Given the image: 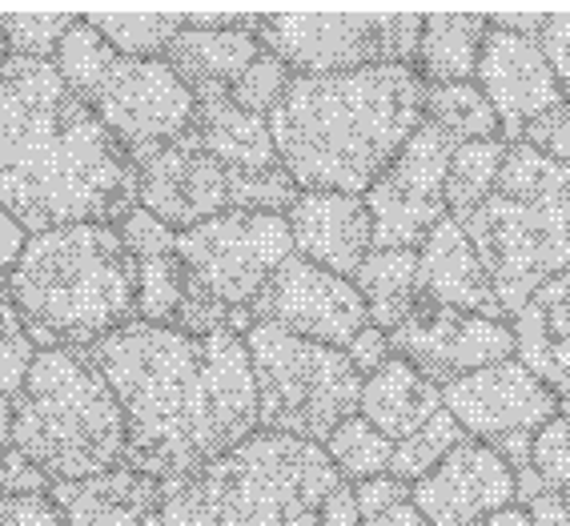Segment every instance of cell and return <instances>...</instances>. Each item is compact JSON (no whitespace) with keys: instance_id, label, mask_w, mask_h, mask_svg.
<instances>
[{"instance_id":"obj_15","label":"cell","mask_w":570,"mask_h":526,"mask_svg":"<svg viewBox=\"0 0 570 526\" xmlns=\"http://www.w3.org/2000/svg\"><path fill=\"white\" fill-rule=\"evenodd\" d=\"M137 177V205L174 233L194 230L229 210V173L185 133L129 157Z\"/></svg>"},{"instance_id":"obj_27","label":"cell","mask_w":570,"mask_h":526,"mask_svg":"<svg viewBox=\"0 0 570 526\" xmlns=\"http://www.w3.org/2000/svg\"><path fill=\"white\" fill-rule=\"evenodd\" d=\"M354 285L366 302L370 325L394 334L397 325L414 314V305L422 302L417 250H370V257L354 274Z\"/></svg>"},{"instance_id":"obj_50","label":"cell","mask_w":570,"mask_h":526,"mask_svg":"<svg viewBox=\"0 0 570 526\" xmlns=\"http://www.w3.org/2000/svg\"><path fill=\"white\" fill-rule=\"evenodd\" d=\"M474 526H534V518H530L527 506L514 503V506H507V510H499V515L482 518V523H474Z\"/></svg>"},{"instance_id":"obj_44","label":"cell","mask_w":570,"mask_h":526,"mask_svg":"<svg viewBox=\"0 0 570 526\" xmlns=\"http://www.w3.org/2000/svg\"><path fill=\"white\" fill-rule=\"evenodd\" d=\"M354 495H357V510H362V518H374V515H382V510H390V506L410 503V486L397 483L394 475H382V478H366V483H357Z\"/></svg>"},{"instance_id":"obj_34","label":"cell","mask_w":570,"mask_h":526,"mask_svg":"<svg viewBox=\"0 0 570 526\" xmlns=\"http://www.w3.org/2000/svg\"><path fill=\"white\" fill-rule=\"evenodd\" d=\"M185 298V265L177 253L137 262V322L174 325Z\"/></svg>"},{"instance_id":"obj_3","label":"cell","mask_w":570,"mask_h":526,"mask_svg":"<svg viewBox=\"0 0 570 526\" xmlns=\"http://www.w3.org/2000/svg\"><path fill=\"white\" fill-rule=\"evenodd\" d=\"M265 121L302 193L366 197L426 121V81L406 65L294 77Z\"/></svg>"},{"instance_id":"obj_37","label":"cell","mask_w":570,"mask_h":526,"mask_svg":"<svg viewBox=\"0 0 570 526\" xmlns=\"http://www.w3.org/2000/svg\"><path fill=\"white\" fill-rule=\"evenodd\" d=\"M77 25L69 12H29V17H4V37H9V57H29V61H52L65 32Z\"/></svg>"},{"instance_id":"obj_47","label":"cell","mask_w":570,"mask_h":526,"mask_svg":"<svg viewBox=\"0 0 570 526\" xmlns=\"http://www.w3.org/2000/svg\"><path fill=\"white\" fill-rule=\"evenodd\" d=\"M317 526H362V510H357V495L350 483H337L322 503Z\"/></svg>"},{"instance_id":"obj_45","label":"cell","mask_w":570,"mask_h":526,"mask_svg":"<svg viewBox=\"0 0 570 526\" xmlns=\"http://www.w3.org/2000/svg\"><path fill=\"white\" fill-rule=\"evenodd\" d=\"M350 362H354V370L362 378H370L374 370H382V366L394 358V350H390V334L386 330H377V325H366L362 334L354 338V342L346 345Z\"/></svg>"},{"instance_id":"obj_25","label":"cell","mask_w":570,"mask_h":526,"mask_svg":"<svg viewBox=\"0 0 570 526\" xmlns=\"http://www.w3.org/2000/svg\"><path fill=\"white\" fill-rule=\"evenodd\" d=\"M265 45L257 41V32L245 25H229V29H197L185 25L177 32V41L169 45L165 61L181 72V81L194 92L205 89H234L249 65L262 57Z\"/></svg>"},{"instance_id":"obj_48","label":"cell","mask_w":570,"mask_h":526,"mask_svg":"<svg viewBox=\"0 0 570 526\" xmlns=\"http://www.w3.org/2000/svg\"><path fill=\"white\" fill-rule=\"evenodd\" d=\"M527 510L534 526H570V490H542Z\"/></svg>"},{"instance_id":"obj_6","label":"cell","mask_w":570,"mask_h":526,"mask_svg":"<svg viewBox=\"0 0 570 526\" xmlns=\"http://www.w3.org/2000/svg\"><path fill=\"white\" fill-rule=\"evenodd\" d=\"M479 253L502 314L570 270V165L530 145H507L487 202L454 217Z\"/></svg>"},{"instance_id":"obj_12","label":"cell","mask_w":570,"mask_h":526,"mask_svg":"<svg viewBox=\"0 0 570 526\" xmlns=\"http://www.w3.org/2000/svg\"><path fill=\"white\" fill-rule=\"evenodd\" d=\"M89 109L132 157L194 129L197 97L165 57H117Z\"/></svg>"},{"instance_id":"obj_7","label":"cell","mask_w":570,"mask_h":526,"mask_svg":"<svg viewBox=\"0 0 570 526\" xmlns=\"http://www.w3.org/2000/svg\"><path fill=\"white\" fill-rule=\"evenodd\" d=\"M12 450L49 483H85L125 466V415L85 350H41L12 398Z\"/></svg>"},{"instance_id":"obj_16","label":"cell","mask_w":570,"mask_h":526,"mask_svg":"<svg viewBox=\"0 0 570 526\" xmlns=\"http://www.w3.org/2000/svg\"><path fill=\"white\" fill-rule=\"evenodd\" d=\"M442 406L474 442L494 446L502 438H534L542 422L559 415V394L530 374L519 358H507L442 386Z\"/></svg>"},{"instance_id":"obj_35","label":"cell","mask_w":570,"mask_h":526,"mask_svg":"<svg viewBox=\"0 0 570 526\" xmlns=\"http://www.w3.org/2000/svg\"><path fill=\"white\" fill-rule=\"evenodd\" d=\"M37 354H41V345L32 342L29 322L21 318L9 290H0V394L17 398V390L29 378Z\"/></svg>"},{"instance_id":"obj_2","label":"cell","mask_w":570,"mask_h":526,"mask_svg":"<svg viewBox=\"0 0 570 526\" xmlns=\"http://www.w3.org/2000/svg\"><path fill=\"white\" fill-rule=\"evenodd\" d=\"M0 205L24 233L117 225L137 205L129 153L65 89L52 61L0 65Z\"/></svg>"},{"instance_id":"obj_43","label":"cell","mask_w":570,"mask_h":526,"mask_svg":"<svg viewBox=\"0 0 570 526\" xmlns=\"http://www.w3.org/2000/svg\"><path fill=\"white\" fill-rule=\"evenodd\" d=\"M0 526H61V518H57V506L49 503V495H0Z\"/></svg>"},{"instance_id":"obj_18","label":"cell","mask_w":570,"mask_h":526,"mask_svg":"<svg viewBox=\"0 0 570 526\" xmlns=\"http://www.w3.org/2000/svg\"><path fill=\"white\" fill-rule=\"evenodd\" d=\"M474 85L487 92L490 109L499 117V133L510 137L507 145H519L530 121H539L542 113L567 101L554 81V69L542 57L539 37H519V32L494 29V25L482 45Z\"/></svg>"},{"instance_id":"obj_22","label":"cell","mask_w":570,"mask_h":526,"mask_svg":"<svg viewBox=\"0 0 570 526\" xmlns=\"http://www.w3.org/2000/svg\"><path fill=\"white\" fill-rule=\"evenodd\" d=\"M514 358L554 394H570V270L539 285L514 310Z\"/></svg>"},{"instance_id":"obj_49","label":"cell","mask_w":570,"mask_h":526,"mask_svg":"<svg viewBox=\"0 0 570 526\" xmlns=\"http://www.w3.org/2000/svg\"><path fill=\"white\" fill-rule=\"evenodd\" d=\"M362 526H430V523L422 518V510L414 503H397L390 510H382V515L362 518Z\"/></svg>"},{"instance_id":"obj_21","label":"cell","mask_w":570,"mask_h":526,"mask_svg":"<svg viewBox=\"0 0 570 526\" xmlns=\"http://www.w3.org/2000/svg\"><path fill=\"white\" fill-rule=\"evenodd\" d=\"M49 503L61 526H161V483L129 466L85 483H52Z\"/></svg>"},{"instance_id":"obj_52","label":"cell","mask_w":570,"mask_h":526,"mask_svg":"<svg viewBox=\"0 0 570 526\" xmlns=\"http://www.w3.org/2000/svg\"><path fill=\"white\" fill-rule=\"evenodd\" d=\"M9 57V37H4V17H0V61Z\"/></svg>"},{"instance_id":"obj_46","label":"cell","mask_w":570,"mask_h":526,"mask_svg":"<svg viewBox=\"0 0 570 526\" xmlns=\"http://www.w3.org/2000/svg\"><path fill=\"white\" fill-rule=\"evenodd\" d=\"M24 242H29L24 225L17 222V217L4 210V205H0V290L9 285V274L17 270V262H21Z\"/></svg>"},{"instance_id":"obj_29","label":"cell","mask_w":570,"mask_h":526,"mask_svg":"<svg viewBox=\"0 0 570 526\" xmlns=\"http://www.w3.org/2000/svg\"><path fill=\"white\" fill-rule=\"evenodd\" d=\"M426 121L446 129L454 142H494L499 137V117L474 81L426 85Z\"/></svg>"},{"instance_id":"obj_26","label":"cell","mask_w":570,"mask_h":526,"mask_svg":"<svg viewBox=\"0 0 570 526\" xmlns=\"http://www.w3.org/2000/svg\"><path fill=\"white\" fill-rule=\"evenodd\" d=\"M487 32L490 17H474V12H434V17H426L414 57L417 77L426 85L474 81Z\"/></svg>"},{"instance_id":"obj_9","label":"cell","mask_w":570,"mask_h":526,"mask_svg":"<svg viewBox=\"0 0 570 526\" xmlns=\"http://www.w3.org/2000/svg\"><path fill=\"white\" fill-rule=\"evenodd\" d=\"M422 21L397 17H350V12H274L257 17V41L282 57L297 77H326L374 65H414Z\"/></svg>"},{"instance_id":"obj_33","label":"cell","mask_w":570,"mask_h":526,"mask_svg":"<svg viewBox=\"0 0 570 526\" xmlns=\"http://www.w3.org/2000/svg\"><path fill=\"white\" fill-rule=\"evenodd\" d=\"M459 442H466V430H462V426L454 422V415L442 406L439 415L430 418L417 435H410L406 442H394L390 475H394L397 483H406V486L422 483V478H426L430 470H434V466H439Z\"/></svg>"},{"instance_id":"obj_14","label":"cell","mask_w":570,"mask_h":526,"mask_svg":"<svg viewBox=\"0 0 570 526\" xmlns=\"http://www.w3.org/2000/svg\"><path fill=\"white\" fill-rule=\"evenodd\" d=\"M390 350L397 358H406L417 374L442 390L459 378L514 358V334L502 318L417 302L414 314L390 334Z\"/></svg>"},{"instance_id":"obj_24","label":"cell","mask_w":570,"mask_h":526,"mask_svg":"<svg viewBox=\"0 0 570 526\" xmlns=\"http://www.w3.org/2000/svg\"><path fill=\"white\" fill-rule=\"evenodd\" d=\"M439 410H442V390L417 374L406 358L394 354L382 370L362 378L357 415L366 418L377 435H386L390 442H406Z\"/></svg>"},{"instance_id":"obj_13","label":"cell","mask_w":570,"mask_h":526,"mask_svg":"<svg viewBox=\"0 0 570 526\" xmlns=\"http://www.w3.org/2000/svg\"><path fill=\"white\" fill-rule=\"evenodd\" d=\"M254 325H277L285 334L346 350L370 325L366 302L350 277H337L306 257H285L254 305Z\"/></svg>"},{"instance_id":"obj_30","label":"cell","mask_w":570,"mask_h":526,"mask_svg":"<svg viewBox=\"0 0 570 526\" xmlns=\"http://www.w3.org/2000/svg\"><path fill=\"white\" fill-rule=\"evenodd\" d=\"M502 157H507V142H462L450 157L446 169V210L450 217H466L474 205H482L494 193L499 182Z\"/></svg>"},{"instance_id":"obj_41","label":"cell","mask_w":570,"mask_h":526,"mask_svg":"<svg viewBox=\"0 0 570 526\" xmlns=\"http://www.w3.org/2000/svg\"><path fill=\"white\" fill-rule=\"evenodd\" d=\"M49 478L21 455V450H4L0 455V495L4 498H21V495H49Z\"/></svg>"},{"instance_id":"obj_32","label":"cell","mask_w":570,"mask_h":526,"mask_svg":"<svg viewBox=\"0 0 570 526\" xmlns=\"http://www.w3.org/2000/svg\"><path fill=\"white\" fill-rule=\"evenodd\" d=\"M322 450L330 455L334 470L342 475V483H366V478L390 475V458H394V442L386 435H377L374 426L362 415L346 418L334 435L322 442Z\"/></svg>"},{"instance_id":"obj_53","label":"cell","mask_w":570,"mask_h":526,"mask_svg":"<svg viewBox=\"0 0 570 526\" xmlns=\"http://www.w3.org/2000/svg\"><path fill=\"white\" fill-rule=\"evenodd\" d=\"M559 406H562V415H567V418H570V394H567V398H562V402H559Z\"/></svg>"},{"instance_id":"obj_38","label":"cell","mask_w":570,"mask_h":526,"mask_svg":"<svg viewBox=\"0 0 570 526\" xmlns=\"http://www.w3.org/2000/svg\"><path fill=\"white\" fill-rule=\"evenodd\" d=\"M530 470L542 490H570V418L554 415L530 438Z\"/></svg>"},{"instance_id":"obj_36","label":"cell","mask_w":570,"mask_h":526,"mask_svg":"<svg viewBox=\"0 0 570 526\" xmlns=\"http://www.w3.org/2000/svg\"><path fill=\"white\" fill-rule=\"evenodd\" d=\"M289 81H294L289 65H285L282 57H274L269 49H262V57H257V61L237 77V85L229 89V97H234L237 109L257 113V117H269V113L277 109V101L285 97V89H289Z\"/></svg>"},{"instance_id":"obj_11","label":"cell","mask_w":570,"mask_h":526,"mask_svg":"<svg viewBox=\"0 0 570 526\" xmlns=\"http://www.w3.org/2000/svg\"><path fill=\"white\" fill-rule=\"evenodd\" d=\"M459 145L434 121L417 125L386 173L366 189L374 250H417L434 225L446 222V169Z\"/></svg>"},{"instance_id":"obj_4","label":"cell","mask_w":570,"mask_h":526,"mask_svg":"<svg viewBox=\"0 0 570 526\" xmlns=\"http://www.w3.org/2000/svg\"><path fill=\"white\" fill-rule=\"evenodd\" d=\"M4 290L45 350H89L137 318V262L105 222L29 233Z\"/></svg>"},{"instance_id":"obj_1","label":"cell","mask_w":570,"mask_h":526,"mask_svg":"<svg viewBox=\"0 0 570 526\" xmlns=\"http://www.w3.org/2000/svg\"><path fill=\"white\" fill-rule=\"evenodd\" d=\"M125 415V466L157 483L197 475L257 430L245 338L129 322L85 350Z\"/></svg>"},{"instance_id":"obj_42","label":"cell","mask_w":570,"mask_h":526,"mask_svg":"<svg viewBox=\"0 0 570 526\" xmlns=\"http://www.w3.org/2000/svg\"><path fill=\"white\" fill-rule=\"evenodd\" d=\"M539 49L550 61V69H554V81H559L562 97L570 101V12L567 17H547L542 21Z\"/></svg>"},{"instance_id":"obj_23","label":"cell","mask_w":570,"mask_h":526,"mask_svg":"<svg viewBox=\"0 0 570 526\" xmlns=\"http://www.w3.org/2000/svg\"><path fill=\"white\" fill-rule=\"evenodd\" d=\"M194 97L197 113L189 133L225 173H262L282 165L269 121L257 117V113L237 109L229 89H205L194 92Z\"/></svg>"},{"instance_id":"obj_31","label":"cell","mask_w":570,"mask_h":526,"mask_svg":"<svg viewBox=\"0 0 570 526\" xmlns=\"http://www.w3.org/2000/svg\"><path fill=\"white\" fill-rule=\"evenodd\" d=\"M85 21L121 57H165L185 29L181 12H89Z\"/></svg>"},{"instance_id":"obj_10","label":"cell","mask_w":570,"mask_h":526,"mask_svg":"<svg viewBox=\"0 0 570 526\" xmlns=\"http://www.w3.org/2000/svg\"><path fill=\"white\" fill-rule=\"evenodd\" d=\"M177 257L189 282L202 285L214 302L249 310L277 274V265L294 257V237L282 213L225 210L177 233Z\"/></svg>"},{"instance_id":"obj_39","label":"cell","mask_w":570,"mask_h":526,"mask_svg":"<svg viewBox=\"0 0 570 526\" xmlns=\"http://www.w3.org/2000/svg\"><path fill=\"white\" fill-rule=\"evenodd\" d=\"M117 233H121L125 250H129L132 262L141 257H165V253H177V233L169 225H161L154 213H145L141 205H132L117 222Z\"/></svg>"},{"instance_id":"obj_40","label":"cell","mask_w":570,"mask_h":526,"mask_svg":"<svg viewBox=\"0 0 570 526\" xmlns=\"http://www.w3.org/2000/svg\"><path fill=\"white\" fill-rule=\"evenodd\" d=\"M522 145L539 149L550 162L570 165V101L554 105L550 113H542L539 121H530L522 133Z\"/></svg>"},{"instance_id":"obj_28","label":"cell","mask_w":570,"mask_h":526,"mask_svg":"<svg viewBox=\"0 0 570 526\" xmlns=\"http://www.w3.org/2000/svg\"><path fill=\"white\" fill-rule=\"evenodd\" d=\"M117 57H121V52L112 49L101 32L81 17V21L65 32V41L57 45V52H52V69H57V77H61L65 89H69L77 101L89 105L92 92L101 89V81L109 77L112 65H117Z\"/></svg>"},{"instance_id":"obj_17","label":"cell","mask_w":570,"mask_h":526,"mask_svg":"<svg viewBox=\"0 0 570 526\" xmlns=\"http://www.w3.org/2000/svg\"><path fill=\"white\" fill-rule=\"evenodd\" d=\"M410 503L430 526H474L519 503V483L487 442L466 438L422 483L410 486Z\"/></svg>"},{"instance_id":"obj_19","label":"cell","mask_w":570,"mask_h":526,"mask_svg":"<svg viewBox=\"0 0 570 526\" xmlns=\"http://www.w3.org/2000/svg\"><path fill=\"white\" fill-rule=\"evenodd\" d=\"M285 222H289L297 257H306L337 277H350V282L374 250V217L366 210V197L326 189L297 193Z\"/></svg>"},{"instance_id":"obj_8","label":"cell","mask_w":570,"mask_h":526,"mask_svg":"<svg viewBox=\"0 0 570 526\" xmlns=\"http://www.w3.org/2000/svg\"><path fill=\"white\" fill-rule=\"evenodd\" d=\"M245 350L257 386V430L322 446L357 415L362 374L346 350L306 342L262 322L249 325Z\"/></svg>"},{"instance_id":"obj_51","label":"cell","mask_w":570,"mask_h":526,"mask_svg":"<svg viewBox=\"0 0 570 526\" xmlns=\"http://www.w3.org/2000/svg\"><path fill=\"white\" fill-rule=\"evenodd\" d=\"M12 446V398L0 394V455Z\"/></svg>"},{"instance_id":"obj_5","label":"cell","mask_w":570,"mask_h":526,"mask_svg":"<svg viewBox=\"0 0 570 526\" xmlns=\"http://www.w3.org/2000/svg\"><path fill=\"white\" fill-rule=\"evenodd\" d=\"M337 483L317 442L254 430L197 475L161 483V526H317Z\"/></svg>"},{"instance_id":"obj_54","label":"cell","mask_w":570,"mask_h":526,"mask_svg":"<svg viewBox=\"0 0 570 526\" xmlns=\"http://www.w3.org/2000/svg\"><path fill=\"white\" fill-rule=\"evenodd\" d=\"M4 61H9V57H4ZM4 61H0V65H4Z\"/></svg>"},{"instance_id":"obj_20","label":"cell","mask_w":570,"mask_h":526,"mask_svg":"<svg viewBox=\"0 0 570 526\" xmlns=\"http://www.w3.org/2000/svg\"><path fill=\"white\" fill-rule=\"evenodd\" d=\"M417 290H422V302L430 305H450V310H466V314L482 318H507L494 290H490L479 253L454 217L434 225L426 233V242L417 245Z\"/></svg>"}]
</instances>
